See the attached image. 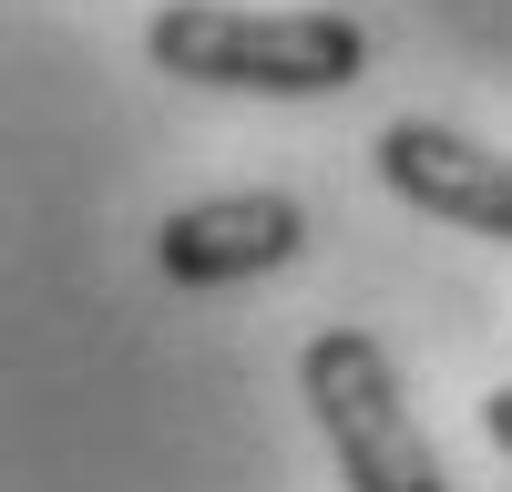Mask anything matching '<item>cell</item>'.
Wrapping results in <instances>:
<instances>
[{
  "label": "cell",
  "mask_w": 512,
  "mask_h": 492,
  "mask_svg": "<svg viewBox=\"0 0 512 492\" xmlns=\"http://www.w3.org/2000/svg\"><path fill=\"white\" fill-rule=\"evenodd\" d=\"M369 164H379V185H390L400 205H420V216H441V226H472V236H502V246H512V154L451 134V123H431V113H400V123H379Z\"/></svg>",
  "instance_id": "3957f363"
},
{
  "label": "cell",
  "mask_w": 512,
  "mask_h": 492,
  "mask_svg": "<svg viewBox=\"0 0 512 492\" xmlns=\"http://www.w3.org/2000/svg\"><path fill=\"white\" fill-rule=\"evenodd\" d=\"M482 431H492V441H502V451H512V380H502V390H492V400H482Z\"/></svg>",
  "instance_id": "5b68a950"
},
{
  "label": "cell",
  "mask_w": 512,
  "mask_h": 492,
  "mask_svg": "<svg viewBox=\"0 0 512 492\" xmlns=\"http://www.w3.org/2000/svg\"><path fill=\"white\" fill-rule=\"evenodd\" d=\"M297 246H308V205L297 195H205V205H175L154 236V257L175 287H246V277H277Z\"/></svg>",
  "instance_id": "277c9868"
},
{
  "label": "cell",
  "mask_w": 512,
  "mask_h": 492,
  "mask_svg": "<svg viewBox=\"0 0 512 492\" xmlns=\"http://www.w3.org/2000/svg\"><path fill=\"white\" fill-rule=\"evenodd\" d=\"M297 390H308L349 492H451L431 441H420V421H410V400H400L390 349H379L369 328H318V339L297 349Z\"/></svg>",
  "instance_id": "7a4b0ae2"
},
{
  "label": "cell",
  "mask_w": 512,
  "mask_h": 492,
  "mask_svg": "<svg viewBox=\"0 0 512 492\" xmlns=\"http://www.w3.org/2000/svg\"><path fill=\"white\" fill-rule=\"evenodd\" d=\"M144 52L205 82V93H277V103H318L349 93L369 72V31L349 11H246V0H164L144 21Z\"/></svg>",
  "instance_id": "6da1fadb"
}]
</instances>
